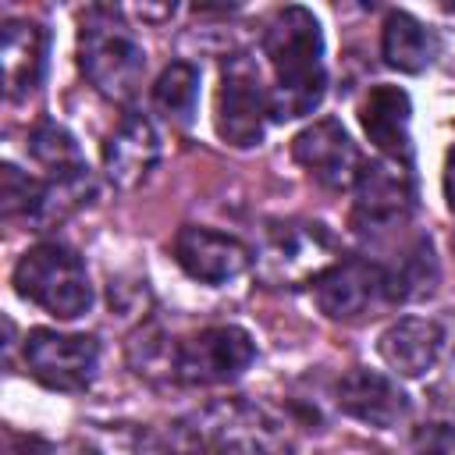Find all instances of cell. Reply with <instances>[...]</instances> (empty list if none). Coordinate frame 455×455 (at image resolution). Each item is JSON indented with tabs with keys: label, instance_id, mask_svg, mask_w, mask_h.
<instances>
[{
	"label": "cell",
	"instance_id": "obj_23",
	"mask_svg": "<svg viewBox=\"0 0 455 455\" xmlns=\"http://www.w3.org/2000/svg\"><path fill=\"white\" fill-rule=\"evenodd\" d=\"M444 199H448V206L455 210V146H451V153H448V160H444Z\"/></svg>",
	"mask_w": 455,
	"mask_h": 455
},
{
	"label": "cell",
	"instance_id": "obj_1",
	"mask_svg": "<svg viewBox=\"0 0 455 455\" xmlns=\"http://www.w3.org/2000/svg\"><path fill=\"white\" fill-rule=\"evenodd\" d=\"M263 53L274 71L270 121H295L320 107L327 92L323 32L313 11L284 7L263 32Z\"/></svg>",
	"mask_w": 455,
	"mask_h": 455
},
{
	"label": "cell",
	"instance_id": "obj_19",
	"mask_svg": "<svg viewBox=\"0 0 455 455\" xmlns=\"http://www.w3.org/2000/svg\"><path fill=\"white\" fill-rule=\"evenodd\" d=\"M28 153L50 174V181H78V178H89V167L82 160V149H78L75 135L68 128L53 124V121H43L28 135Z\"/></svg>",
	"mask_w": 455,
	"mask_h": 455
},
{
	"label": "cell",
	"instance_id": "obj_12",
	"mask_svg": "<svg viewBox=\"0 0 455 455\" xmlns=\"http://www.w3.org/2000/svg\"><path fill=\"white\" fill-rule=\"evenodd\" d=\"M380 295H387V270L370 259H338L313 281V302L331 320L363 316Z\"/></svg>",
	"mask_w": 455,
	"mask_h": 455
},
{
	"label": "cell",
	"instance_id": "obj_11",
	"mask_svg": "<svg viewBox=\"0 0 455 455\" xmlns=\"http://www.w3.org/2000/svg\"><path fill=\"white\" fill-rule=\"evenodd\" d=\"M171 252L178 259V267L203 284H228L238 274H245V267L252 263V252L245 242H238L235 235L213 231V228H199V224H185L174 242Z\"/></svg>",
	"mask_w": 455,
	"mask_h": 455
},
{
	"label": "cell",
	"instance_id": "obj_4",
	"mask_svg": "<svg viewBox=\"0 0 455 455\" xmlns=\"http://www.w3.org/2000/svg\"><path fill=\"white\" fill-rule=\"evenodd\" d=\"M14 288L57 320H75L92 306V284L82 259L60 242L32 245L14 267Z\"/></svg>",
	"mask_w": 455,
	"mask_h": 455
},
{
	"label": "cell",
	"instance_id": "obj_3",
	"mask_svg": "<svg viewBox=\"0 0 455 455\" xmlns=\"http://www.w3.org/2000/svg\"><path fill=\"white\" fill-rule=\"evenodd\" d=\"M78 68L107 100H128L142 82L146 50L117 14L92 11L78 28Z\"/></svg>",
	"mask_w": 455,
	"mask_h": 455
},
{
	"label": "cell",
	"instance_id": "obj_22",
	"mask_svg": "<svg viewBox=\"0 0 455 455\" xmlns=\"http://www.w3.org/2000/svg\"><path fill=\"white\" fill-rule=\"evenodd\" d=\"M419 455H455V437L448 430H430L419 444Z\"/></svg>",
	"mask_w": 455,
	"mask_h": 455
},
{
	"label": "cell",
	"instance_id": "obj_6",
	"mask_svg": "<svg viewBox=\"0 0 455 455\" xmlns=\"http://www.w3.org/2000/svg\"><path fill=\"white\" fill-rule=\"evenodd\" d=\"M252 359H256L252 334L235 323H217L174 345L171 377H178L181 384H224L242 377Z\"/></svg>",
	"mask_w": 455,
	"mask_h": 455
},
{
	"label": "cell",
	"instance_id": "obj_8",
	"mask_svg": "<svg viewBox=\"0 0 455 455\" xmlns=\"http://www.w3.org/2000/svg\"><path fill=\"white\" fill-rule=\"evenodd\" d=\"M412 213V178L409 167L398 160H373L363 164V174L355 181V203H352V228L363 235H384L409 220Z\"/></svg>",
	"mask_w": 455,
	"mask_h": 455
},
{
	"label": "cell",
	"instance_id": "obj_13",
	"mask_svg": "<svg viewBox=\"0 0 455 455\" xmlns=\"http://www.w3.org/2000/svg\"><path fill=\"white\" fill-rule=\"evenodd\" d=\"M160 164V135L146 114H124L103 142V171L117 188H139Z\"/></svg>",
	"mask_w": 455,
	"mask_h": 455
},
{
	"label": "cell",
	"instance_id": "obj_5",
	"mask_svg": "<svg viewBox=\"0 0 455 455\" xmlns=\"http://www.w3.org/2000/svg\"><path fill=\"white\" fill-rule=\"evenodd\" d=\"M270 117V89H263L259 64H252L245 53L231 57L220 71L217 89V135L228 146L249 149L263 142V128Z\"/></svg>",
	"mask_w": 455,
	"mask_h": 455
},
{
	"label": "cell",
	"instance_id": "obj_14",
	"mask_svg": "<svg viewBox=\"0 0 455 455\" xmlns=\"http://www.w3.org/2000/svg\"><path fill=\"white\" fill-rule=\"evenodd\" d=\"M338 409L359 423L391 430L409 416V398L391 377L355 366L338 380Z\"/></svg>",
	"mask_w": 455,
	"mask_h": 455
},
{
	"label": "cell",
	"instance_id": "obj_10",
	"mask_svg": "<svg viewBox=\"0 0 455 455\" xmlns=\"http://www.w3.org/2000/svg\"><path fill=\"white\" fill-rule=\"evenodd\" d=\"M291 156L306 174H313L327 188H355L363 174V156L348 139L345 124L334 117H320L306 124L291 139Z\"/></svg>",
	"mask_w": 455,
	"mask_h": 455
},
{
	"label": "cell",
	"instance_id": "obj_24",
	"mask_svg": "<svg viewBox=\"0 0 455 455\" xmlns=\"http://www.w3.org/2000/svg\"><path fill=\"white\" fill-rule=\"evenodd\" d=\"M451 242H455V238H451Z\"/></svg>",
	"mask_w": 455,
	"mask_h": 455
},
{
	"label": "cell",
	"instance_id": "obj_2",
	"mask_svg": "<svg viewBox=\"0 0 455 455\" xmlns=\"http://www.w3.org/2000/svg\"><path fill=\"white\" fill-rule=\"evenodd\" d=\"M167 455H288L277 423L245 402H220L167 430Z\"/></svg>",
	"mask_w": 455,
	"mask_h": 455
},
{
	"label": "cell",
	"instance_id": "obj_15",
	"mask_svg": "<svg viewBox=\"0 0 455 455\" xmlns=\"http://www.w3.org/2000/svg\"><path fill=\"white\" fill-rule=\"evenodd\" d=\"M359 121L363 132L370 135V142L380 149V156L405 164L412 153V139H409V121H412V103L409 92L398 85H373L359 107Z\"/></svg>",
	"mask_w": 455,
	"mask_h": 455
},
{
	"label": "cell",
	"instance_id": "obj_7",
	"mask_svg": "<svg viewBox=\"0 0 455 455\" xmlns=\"http://www.w3.org/2000/svg\"><path fill=\"white\" fill-rule=\"evenodd\" d=\"M28 373L50 391L78 395L92 384L100 366V345L89 334H60L50 327H36L25 338Z\"/></svg>",
	"mask_w": 455,
	"mask_h": 455
},
{
	"label": "cell",
	"instance_id": "obj_9",
	"mask_svg": "<svg viewBox=\"0 0 455 455\" xmlns=\"http://www.w3.org/2000/svg\"><path fill=\"white\" fill-rule=\"evenodd\" d=\"M334 242L323 231V224L309 220H284L267 231L263 245V274L270 281H306L320 277L327 267H334Z\"/></svg>",
	"mask_w": 455,
	"mask_h": 455
},
{
	"label": "cell",
	"instance_id": "obj_20",
	"mask_svg": "<svg viewBox=\"0 0 455 455\" xmlns=\"http://www.w3.org/2000/svg\"><path fill=\"white\" fill-rule=\"evenodd\" d=\"M199 100V71L188 60H174L160 71L156 85H153V103L164 117L171 121H188Z\"/></svg>",
	"mask_w": 455,
	"mask_h": 455
},
{
	"label": "cell",
	"instance_id": "obj_18",
	"mask_svg": "<svg viewBox=\"0 0 455 455\" xmlns=\"http://www.w3.org/2000/svg\"><path fill=\"white\" fill-rule=\"evenodd\" d=\"M380 53L384 60L395 68V71H405V75H419L434 53H437V39L434 32L412 18L409 11H391L384 18V32H380Z\"/></svg>",
	"mask_w": 455,
	"mask_h": 455
},
{
	"label": "cell",
	"instance_id": "obj_21",
	"mask_svg": "<svg viewBox=\"0 0 455 455\" xmlns=\"http://www.w3.org/2000/svg\"><path fill=\"white\" fill-rule=\"evenodd\" d=\"M46 199V181L18 171L14 164H4L0 167V206H4V217H39V206Z\"/></svg>",
	"mask_w": 455,
	"mask_h": 455
},
{
	"label": "cell",
	"instance_id": "obj_17",
	"mask_svg": "<svg viewBox=\"0 0 455 455\" xmlns=\"http://www.w3.org/2000/svg\"><path fill=\"white\" fill-rule=\"evenodd\" d=\"M441 341H444V334H441V327L434 320H427V316H402V320H395L380 334L377 352H380V359L398 377H423L437 363Z\"/></svg>",
	"mask_w": 455,
	"mask_h": 455
},
{
	"label": "cell",
	"instance_id": "obj_16",
	"mask_svg": "<svg viewBox=\"0 0 455 455\" xmlns=\"http://www.w3.org/2000/svg\"><path fill=\"white\" fill-rule=\"evenodd\" d=\"M0 64H4V85L11 100L36 92L46 71V28L28 18L4 21Z\"/></svg>",
	"mask_w": 455,
	"mask_h": 455
}]
</instances>
